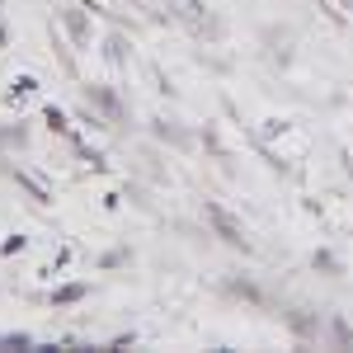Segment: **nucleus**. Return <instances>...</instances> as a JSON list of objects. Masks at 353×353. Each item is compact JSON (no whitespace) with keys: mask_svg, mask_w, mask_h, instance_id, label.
<instances>
[{"mask_svg":"<svg viewBox=\"0 0 353 353\" xmlns=\"http://www.w3.org/2000/svg\"><path fill=\"white\" fill-rule=\"evenodd\" d=\"M85 288H66V292H57V301H81Z\"/></svg>","mask_w":353,"mask_h":353,"instance_id":"nucleus-2","label":"nucleus"},{"mask_svg":"<svg viewBox=\"0 0 353 353\" xmlns=\"http://www.w3.org/2000/svg\"><path fill=\"white\" fill-rule=\"evenodd\" d=\"M208 217H212V226H217V231L226 236V241H231V245H241V250H245V231H241V221L231 217V212H221V208H208Z\"/></svg>","mask_w":353,"mask_h":353,"instance_id":"nucleus-1","label":"nucleus"}]
</instances>
